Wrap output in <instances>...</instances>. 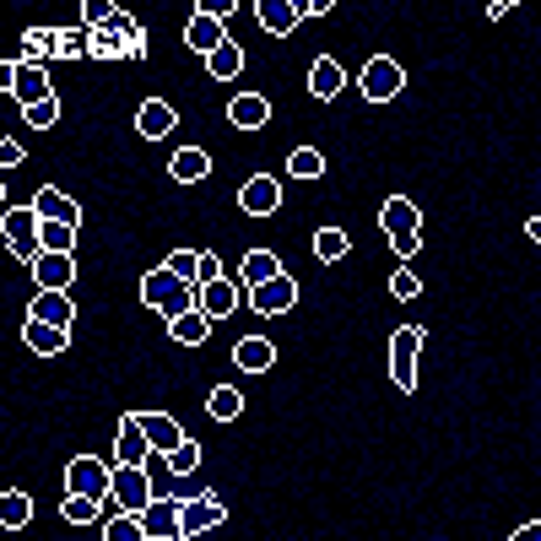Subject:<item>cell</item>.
<instances>
[{
	"label": "cell",
	"mask_w": 541,
	"mask_h": 541,
	"mask_svg": "<svg viewBox=\"0 0 541 541\" xmlns=\"http://www.w3.org/2000/svg\"><path fill=\"white\" fill-rule=\"evenodd\" d=\"M141 303H147V309H157L168 325H174L179 314H190L195 303H201V287H190L184 276H174L168 266H157V271L141 276Z\"/></svg>",
	"instance_id": "6da1fadb"
},
{
	"label": "cell",
	"mask_w": 541,
	"mask_h": 541,
	"mask_svg": "<svg viewBox=\"0 0 541 541\" xmlns=\"http://www.w3.org/2000/svg\"><path fill=\"white\" fill-rule=\"evenodd\" d=\"M379 228H385V239H390V249L401 260L417 255V244H422V211H417V201H406V195H385V206H379Z\"/></svg>",
	"instance_id": "7a4b0ae2"
},
{
	"label": "cell",
	"mask_w": 541,
	"mask_h": 541,
	"mask_svg": "<svg viewBox=\"0 0 541 541\" xmlns=\"http://www.w3.org/2000/svg\"><path fill=\"white\" fill-rule=\"evenodd\" d=\"M0 233H6V249H11V255L28 260V266L44 255V217L33 211V201H28V206H11L6 217H0Z\"/></svg>",
	"instance_id": "3957f363"
},
{
	"label": "cell",
	"mask_w": 541,
	"mask_h": 541,
	"mask_svg": "<svg viewBox=\"0 0 541 541\" xmlns=\"http://www.w3.org/2000/svg\"><path fill=\"white\" fill-rule=\"evenodd\" d=\"M358 92H363V103H395L406 92V71H401V60H390V55H374L363 65V76H358Z\"/></svg>",
	"instance_id": "277c9868"
},
{
	"label": "cell",
	"mask_w": 541,
	"mask_h": 541,
	"mask_svg": "<svg viewBox=\"0 0 541 541\" xmlns=\"http://www.w3.org/2000/svg\"><path fill=\"white\" fill-rule=\"evenodd\" d=\"M109 482H114V460H98V455H71L65 460V493L109 498Z\"/></svg>",
	"instance_id": "5b68a950"
},
{
	"label": "cell",
	"mask_w": 541,
	"mask_h": 541,
	"mask_svg": "<svg viewBox=\"0 0 541 541\" xmlns=\"http://www.w3.org/2000/svg\"><path fill=\"white\" fill-rule=\"evenodd\" d=\"M109 498H114V509H120V514H147L152 509V477H147V466H114Z\"/></svg>",
	"instance_id": "8992f818"
},
{
	"label": "cell",
	"mask_w": 541,
	"mask_h": 541,
	"mask_svg": "<svg viewBox=\"0 0 541 541\" xmlns=\"http://www.w3.org/2000/svg\"><path fill=\"white\" fill-rule=\"evenodd\" d=\"M417 358H422V325H401L390 336V379L395 390H417Z\"/></svg>",
	"instance_id": "52a82bcc"
},
{
	"label": "cell",
	"mask_w": 541,
	"mask_h": 541,
	"mask_svg": "<svg viewBox=\"0 0 541 541\" xmlns=\"http://www.w3.org/2000/svg\"><path fill=\"white\" fill-rule=\"evenodd\" d=\"M222 520H228V509H222V498H217V493H201V498H190V504H179V525H184V541H195V536L217 531Z\"/></svg>",
	"instance_id": "ba28073f"
},
{
	"label": "cell",
	"mask_w": 541,
	"mask_h": 541,
	"mask_svg": "<svg viewBox=\"0 0 541 541\" xmlns=\"http://www.w3.org/2000/svg\"><path fill=\"white\" fill-rule=\"evenodd\" d=\"M147 455H152V439L141 428V412H125L120 439H114V466H147Z\"/></svg>",
	"instance_id": "9c48e42d"
},
{
	"label": "cell",
	"mask_w": 541,
	"mask_h": 541,
	"mask_svg": "<svg viewBox=\"0 0 541 541\" xmlns=\"http://www.w3.org/2000/svg\"><path fill=\"white\" fill-rule=\"evenodd\" d=\"M28 320H38V325H60V331H71V325H76V303H71V293H55V287H38L33 303H28Z\"/></svg>",
	"instance_id": "30bf717a"
},
{
	"label": "cell",
	"mask_w": 541,
	"mask_h": 541,
	"mask_svg": "<svg viewBox=\"0 0 541 541\" xmlns=\"http://www.w3.org/2000/svg\"><path fill=\"white\" fill-rule=\"evenodd\" d=\"M298 303V282L293 276H276V282H266V287H255V293H249V309L255 314H266V320H276V314H287Z\"/></svg>",
	"instance_id": "8fae6325"
},
{
	"label": "cell",
	"mask_w": 541,
	"mask_h": 541,
	"mask_svg": "<svg viewBox=\"0 0 541 541\" xmlns=\"http://www.w3.org/2000/svg\"><path fill=\"white\" fill-rule=\"evenodd\" d=\"M239 206L249 211V217H276V211H282V184H276L271 174H255L239 190Z\"/></svg>",
	"instance_id": "7c38bea8"
},
{
	"label": "cell",
	"mask_w": 541,
	"mask_h": 541,
	"mask_svg": "<svg viewBox=\"0 0 541 541\" xmlns=\"http://www.w3.org/2000/svg\"><path fill=\"white\" fill-rule=\"evenodd\" d=\"M184 44H190L201 60H211L222 44H228V22H217V17H201V11H195V17L184 22Z\"/></svg>",
	"instance_id": "4fadbf2b"
},
{
	"label": "cell",
	"mask_w": 541,
	"mask_h": 541,
	"mask_svg": "<svg viewBox=\"0 0 541 541\" xmlns=\"http://www.w3.org/2000/svg\"><path fill=\"white\" fill-rule=\"evenodd\" d=\"M33 211L44 222H65V228H82V206L71 201V195L60 190V184H44V190L33 195Z\"/></svg>",
	"instance_id": "5bb4252c"
},
{
	"label": "cell",
	"mask_w": 541,
	"mask_h": 541,
	"mask_svg": "<svg viewBox=\"0 0 541 541\" xmlns=\"http://www.w3.org/2000/svg\"><path fill=\"white\" fill-rule=\"evenodd\" d=\"M152 541H184V525H179V498H152V509L141 514Z\"/></svg>",
	"instance_id": "9a60e30c"
},
{
	"label": "cell",
	"mask_w": 541,
	"mask_h": 541,
	"mask_svg": "<svg viewBox=\"0 0 541 541\" xmlns=\"http://www.w3.org/2000/svg\"><path fill=\"white\" fill-rule=\"evenodd\" d=\"M11 98H17L22 109H38V103H49V98H55V87H49V71H44V65L22 60V71H17V87H11Z\"/></svg>",
	"instance_id": "2e32d148"
},
{
	"label": "cell",
	"mask_w": 541,
	"mask_h": 541,
	"mask_svg": "<svg viewBox=\"0 0 541 541\" xmlns=\"http://www.w3.org/2000/svg\"><path fill=\"white\" fill-rule=\"evenodd\" d=\"M33 282L38 287H55V293H71V282H76V260L71 255H38L33 260Z\"/></svg>",
	"instance_id": "e0dca14e"
},
{
	"label": "cell",
	"mask_w": 541,
	"mask_h": 541,
	"mask_svg": "<svg viewBox=\"0 0 541 541\" xmlns=\"http://www.w3.org/2000/svg\"><path fill=\"white\" fill-rule=\"evenodd\" d=\"M174 125H179V114L168 109L163 98H147V103L136 109V130H141L147 141H163V136H174Z\"/></svg>",
	"instance_id": "ac0fdd59"
},
{
	"label": "cell",
	"mask_w": 541,
	"mask_h": 541,
	"mask_svg": "<svg viewBox=\"0 0 541 541\" xmlns=\"http://www.w3.org/2000/svg\"><path fill=\"white\" fill-rule=\"evenodd\" d=\"M141 428H147V439H152V455H163V460L184 444V428L168 412H147V417H141Z\"/></svg>",
	"instance_id": "d6986e66"
},
{
	"label": "cell",
	"mask_w": 541,
	"mask_h": 541,
	"mask_svg": "<svg viewBox=\"0 0 541 541\" xmlns=\"http://www.w3.org/2000/svg\"><path fill=\"white\" fill-rule=\"evenodd\" d=\"M228 120L239 130H260L271 120V98H266V92H239V98L228 103Z\"/></svg>",
	"instance_id": "ffe728a7"
},
{
	"label": "cell",
	"mask_w": 541,
	"mask_h": 541,
	"mask_svg": "<svg viewBox=\"0 0 541 541\" xmlns=\"http://www.w3.org/2000/svg\"><path fill=\"white\" fill-rule=\"evenodd\" d=\"M22 341H28V352H38V358H60V352L71 347V331H60V325H38V320H28V325H22Z\"/></svg>",
	"instance_id": "44dd1931"
},
{
	"label": "cell",
	"mask_w": 541,
	"mask_h": 541,
	"mask_svg": "<svg viewBox=\"0 0 541 541\" xmlns=\"http://www.w3.org/2000/svg\"><path fill=\"white\" fill-rule=\"evenodd\" d=\"M195 309H201V314H206L211 325H217V320H228V314L239 309V287H233L228 276H222V282L201 287V303H195Z\"/></svg>",
	"instance_id": "7402d4cb"
},
{
	"label": "cell",
	"mask_w": 541,
	"mask_h": 541,
	"mask_svg": "<svg viewBox=\"0 0 541 541\" xmlns=\"http://www.w3.org/2000/svg\"><path fill=\"white\" fill-rule=\"evenodd\" d=\"M233 363L244 368V374H271L276 368V347L266 336H244L239 347H233Z\"/></svg>",
	"instance_id": "603a6c76"
},
{
	"label": "cell",
	"mask_w": 541,
	"mask_h": 541,
	"mask_svg": "<svg viewBox=\"0 0 541 541\" xmlns=\"http://www.w3.org/2000/svg\"><path fill=\"white\" fill-rule=\"evenodd\" d=\"M60 520H65V525H98V520H109V498L65 493V498H60Z\"/></svg>",
	"instance_id": "cb8c5ba5"
},
{
	"label": "cell",
	"mask_w": 541,
	"mask_h": 541,
	"mask_svg": "<svg viewBox=\"0 0 541 541\" xmlns=\"http://www.w3.org/2000/svg\"><path fill=\"white\" fill-rule=\"evenodd\" d=\"M168 174H174L179 184H201V179H211V152H201V147H179L174 157H168Z\"/></svg>",
	"instance_id": "d4e9b609"
},
{
	"label": "cell",
	"mask_w": 541,
	"mask_h": 541,
	"mask_svg": "<svg viewBox=\"0 0 541 541\" xmlns=\"http://www.w3.org/2000/svg\"><path fill=\"white\" fill-rule=\"evenodd\" d=\"M341 87H347V71H341V65H336L331 55H320V60L309 65V92H314L320 103H331Z\"/></svg>",
	"instance_id": "484cf974"
},
{
	"label": "cell",
	"mask_w": 541,
	"mask_h": 541,
	"mask_svg": "<svg viewBox=\"0 0 541 541\" xmlns=\"http://www.w3.org/2000/svg\"><path fill=\"white\" fill-rule=\"evenodd\" d=\"M255 17L266 33H293L298 28V0H255Z\"/></svg>",
	"instance_id": "4316f807"
},
{
	"label": "cell",
	"mask_w": 541,
	"mask_h": 541,
	"mask_svg": "<svg viewBox=\"0 0 541 541\" xmlns=\"http://www.w3.org/2000/svg\"><path fill=\"white\" fill-rule=\"evenodd\" d=\"M239 276L249 282V293H255V287H266V282H276V276H282V260H276L271 249H249L244 266H239Z\"/></svg>",
	"instance_id": "83f0119b"
},
{
	"label": "cell",
	"mask_w": 541,
	"mask_h": 541,
	"mask_svg": "<svg viewBox=\"0 0 541 541\" xmlns=\"http://www.w3.org/2000/svg\"><path fill=\"white\" fill-rule=\"evenodd\" d=\"M87 55L92 60H130V49H125V33L120 28H114V22H103V28L98 33H87Z\"/></svg>",
	"instance_id": "f1b7e54d"
},
{
	"label": "cell",
	"mask_w": 541,
	"mask_h": 541,
	"mask_svg": "<svg viewBox=\"0 0 541 541\" xmlns=\"http://www.w3.org/2000/svg\"><path fill=\"white\" fill-rule=\"evenodd\" d=\"M168 336L179 341V347H206V336H211V320L201 309H190V314H179L174 325H168Z\"/></svg>",
	"instance_id": "f546056e"
},
{
	"label": "cell",
	"mask_w": 541,
	"mask_h": 541,
	"mask_svg": "<svg viewBox=\"0 0 541 541\" xmlns=\"http://www.w3.org/2000/svg\"><path fill=\"white\" fill-rule=\"evenodd\" d=\"M33 520V498L22 493V487H11V493H0V525L6 531H22V525Z\"/></svg>",
	"instance_id": "4dcf8cb0"
},
{
	"label": "cell",
	"mask_w": 541,
	"mask_h": 541,
	"mask_svg": "<svg viewBox=\"0 0 541 541\" xmlns=\"http://www.w3.org/2000/svg\"><path fill=\"white\" fill-rule=\"evenodd\" d=\"M103 541H152V536H147V525H141V514L114 509L109 520H103Z\"/></svg>",
	"instance_id": "1f68e13d"
},
{
	"label": "cell",
	"mask_w": 541,
	"mask_h": 541,
	"mask_svg": "<svg viewBox=\"0 0 541 541\" xmlns=\"http://www.w3.org/2000/svg\"><path fill=\"white\" fill-rule=\"evenodd\" d=\"M206 412L217 417V422H239V412H244V395L233 390V385H217L206 395Z\"/></svg>",
	"instance_id": "d6a6232c"
},
{
	"label": "cell",
	"mask_w": 541,
	"mask_h": 541,
	"mask_svg": "<svg viewBox=\"0 0 541 541\" xmlns=\"http://www.w3.org/2000/svg\"><path fill=\"white\" fill-rule=\"evenodd\" d=\"M320 174H325V152L320 147L287 152V179H320Z\"/></svg>",
	"instance_id": "836d02e7"
},
{
	"label": "cell",
	"mask_w": 541,
	"mask_h": 541,
	"mask_svg": "<svg viewBox=\"0 0 541 541\" xmlns=\"http://www.w3.org/2000/svg\"><path fill=\"white\" fill-rule=\"evenodd\" d=\"M206 71H211V76H217V82H233V76H239V71H244V49H239V44H233V38H228V44H222V49H217V55H211V60H206Z\"/></svg>",
	"instance_id": "e575fe53"
},
{
	"label": "cell",
	"mask_w": 541,
	"mask_h": 541,
	"mask_svg": "<svg viewBox=\"0 0 541 541\" xmlns=\"http://www.w3.org/2000/svg\"><path fill=\"white\" fill-rule=\"evenodd\" d=\"M347 249H352L347 228H320V233H314V255H320V260H341Z\"/></svg>",
	"instance_id": "d590c367"
},
{
	"label": "cell",
	"mask_w": 541,
	"mask_h": 541,
	"mask_svg": "<svg viewBox=\"0 0 541 541\" xmlns=\"http://www.w3.org/2000/svg\"><path fill=\"white\" fill-rule=\"evenodd\" d=\"M163 266L174 271V276H184L190 287H201V255H195V249H174V255H168Z\"/></svg>",
	"instance_id": "8d00e7d4"
},
{
	"label": "cell",
	"mask_w": 541,
	"mask_h": 541,
	"mask_svg": "<svg viewBox=\"0 0 541 541\" xmlns=\"http://www.w3.org/2000/svg\"><path fill=\"white\" fill-rule=\"evenodd\" d=\"M195 466H201V444H195V439H184L179 450L168 455V471H174V477H190Z\"/></svg>",
	"instance_id": "74e56055"
},
{
	"label": "cell",
	"mask_w": 541,
	"mask_h": 541,
	"mask_svg": "<svg viewBox=\"0 0 541 541\" xmlns=\"http://www.w3.org/2000/svg\"><path fill=\"white\" fill-rule=\"evenodd\" d=\"M55 44H60V33H49V28H33L22 38V49L33 55V65H44V55H55Z\"/></svg>",
	"instance_id": "f35d334b"
},
{
	"label": "cell",
	"mask_w": 541,
	"mask_h": 541,
	"mask_svg": "<svg viewBox=\"0 0 541 541\" xmlns=\"http://www.w3.org/2000/svg\"><path fill=\"white\" fill-rule=\"evenodd\" d=\"M76 244V228H65V222H44V249L49 255H71Z\"/></svg>",
	"instance_id": "ab89813d"
},
{
	"label": "cell",
	"mask_w": 541,
	"mask_h": 541,
	"mask_svg": "<svg viewBox=\"0 0 541 541\" xmlns=\"http://www.w3.org/2000/svg\"><path fill=\"white\" fill-rule=\"evenodd\" d=\"M22 120H28L33 130H55V125H60V98L38 103V109H22Z\"/></svg>",
	"instance_id": "60d3db41"
},
{
	"label": "cell",
	"mask_w": 541,
	"mask_h": 541,
	"mask_svg": "<svg viewBox=\"0 0 541 541\" xmlns=\"http://www.w3.org/2000/svg\"><path fill=\"white\" fill-rule=\"evenodd\" d=\"M422 293V282H417V276H412V266H401V271H395L390 276V298H401V303H412Z\"/></svg>",
	"instance_id": "b9f144b4"
},
{
	"label": "cell",
	"mask_w": 541,
	"mask_h": 541,
	"mask_svg": "<svg viewBox=\"0 0 541 541\" xmlns=\"http://www.w3.org/2000/svg\"><path fill=\"white\" fill-rule=\"evenodd\" d=\"M82 49H87V28H71V33H60L55 55H60V60H71V55H82Z\"/></svg>",
	"instance_id": "7bdbcfd3"
},
{
	"label": "cell",
	"mask_w": 541,
	"mask_h": 541,
	"mask_svg": "<svg viewBox=\"0 0 541 541\" xmlns=\"http://www.w3.org/2000/svg\"><path fill=\"white\" fill-rule=\"evenodd\" d=\"M222 276H228V271H222V260L211 255V249H201V287H211V282H222Z\"/></svg>",
	"instance_id": "ee69618b"
},
{
	"label": "cell",
	"mask_w": 541,
	"mask_h": 541,
	"mask_svg": "<svg viewBox=\"0 0 541 541\" xmlns=\"http://www.w3.org/2000/svg\"><path fill=\"white\" fill-rule=\"evenodd\" d=\"M233 11H239V0H201V17H217V22H228Z\"/></svg>",
	"instance_id": "f6af8a7d"
},
{
	"label": "cell",
	"mask_w": 541,
	"mask_h": 541,
	"mask_svg": "<svg viewBox=\"0 0 541 541\" xmlns=\"http://www.w3.org/2000/svg\"><path fill=\"white\" fill-rule=\"evenodd\" d=\"M17 163H22V141L6 136V141H0V168H17Z\"/></svg>",
	"instance_id": "bcb514c9"
},
{
	"label": "cell",
	"mask_w": 541,
	"mask_h": 541,
	"mask_svg": "<svg viewBox=\"0 0 541 541\" xmlns=\"http://www.w3.org/2000/svg\"><path fill=\"white\" fill-rule=\"evenodd\" d=\"M331 6H336V0H298V17H325Z\"/></svg>",
	"instance_id": "7dc6e473"
},
{
	"label": "cell",
	"mask_w": 541,
	"mask_h": 541,
	"mask_svg": "<svg viewBox=\"0 0 541 541\" xmlns=\"http://www.w3.org/2000/svg\"><path fill=\"white\" fill-rule=\"evenodd\" d=\"M509 541H541V520H531V525H520V531H514Z\"/></svg>",
	"instance_id": "c3c4849f"
},
{
	"label": "cell",
	"mask_w": 541,
	"mask_h": 541,
	"mask_svg": "<svg viewBox=\"0 0 541 541\" xmlns=\"http://www.w3.org/2000/svg\"><path fill=\"white\" fill-rule=\"evenodd\" d=\"M525 239H536V244H541V217H531V222H525Z\"/></svg>",
	"instance_id": "681fc988"
}]
</instances>
